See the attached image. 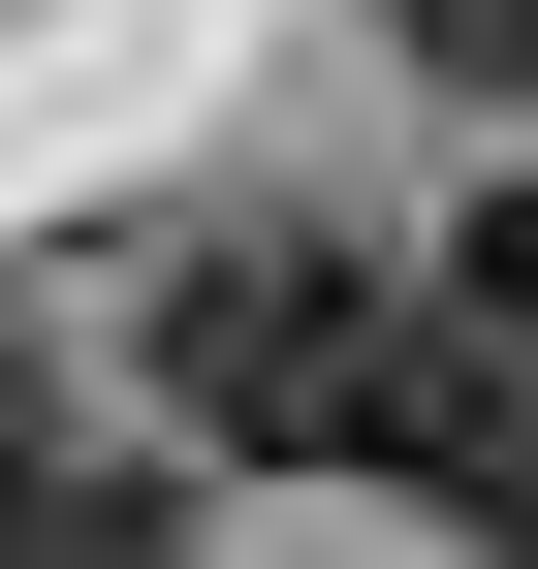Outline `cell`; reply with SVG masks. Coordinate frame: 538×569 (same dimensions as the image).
<instances>
[{
  "label": "cell",
  "mask_w": 538,
  "mask_h": 569,
  "mask_svg": "<svg viewBox=\"0 0 538 569\" xmlns=\"http://www.w3.org/2000/svg\"><path fill=\"white\" fill-rule=\"evenodd\" d=\"M412 380H444V284H380L349 222H190L127 317V411L190 475H412Z\"/></svg>",
  "instance_id": "6da1fadb"
},
{
  "label": "cell",
  "mask_w": 538,
  "mask_h": 569,
  "mask_svg": "<svg viewBox=\"0 0 538 569\" xmlns=\"http://www.w3.org/2000/svg\"><path fill=\"white\" fill-rule=\"evenodd\" d=\"M380 507H412L444 569H538V380H507L476 317H444V380H412V475H380Z\"/></svg>",
  "instance_id": "7a4b0ae2"
},
{
  "label": "cell",
  "mask_w": 538,
  "mask_h": 569,
  "mask_svg": "<svg viewBox=\"0 0 538 569\" xmlns=\"http://www.w3.org/2000/svg\"><path fill=\"white\" fill-rule=\"evenodd\" d=\"M0 569H190V475L159 443H0Z\"/></svg>",
  "instance_id": "3957f363"
},
{
  "label": "cell",
  "mask_w": 538,
  "mask_h": 569,
  "mask_svg": "<svg viewBox=\"0 0 538 569\" xmlns=\"http://www.w3.org/2000/svg\"><path fill=\"white\" fill-rule=\"evenodd\" d=\"M444 317H476V348H507V380H538V159L476 190V222H444Z\"/></svg>",
  "instance_id": "277c9868"
},
{
  "label": "cell",
  "mask_w": 538,
  "mask_h": 569,
  "mask_svg": "<svg viewBox=\"0 0 538 569\" xmlns=\"http://www.w3.org/2000/svg\"><path fill=\"white\" fill-rule=\"evenodd\" d=\"M380 32H412L444 96H538V0H380Z\"/></svg>",
  "instance_id": "5b68a950"
}]
</instances>
